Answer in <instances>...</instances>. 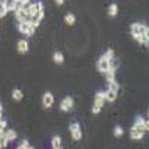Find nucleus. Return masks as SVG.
Returning a JSON list of instances; mask_svg holds the SVG:
<instances>
[{
	"label": "nucleus",
	"instance_id": "1",
	"mask_svg": "<svg viewBox=\"0 0 149 149\" xmlns=\"http://www.w3.org/2000/svg\"><path fill=\"white\" fill-rule=\"evenodd\" d=\"M148 26L145 22H133L131 26H130V34L133 36V39L136 40L139 36L142 34H148Z\"/></svg>",
	"mask_w": 149,
	"mask_h": 149
},
{
	"label": "nucleus",
	"instance_id": "2",
	"mask_svg": "<svg viewBox=\"0 0 149 149\" xmlns=\"http://www.w3.org/2000/svg\"><path fill=\"white\" fill-rule=\"evenodd\" d=\"M31 19L30 21H24V22H18V31L21 34H24V36H33L34 34L36 29L31 26Z\"/></svg>",
	"mask_w": 149,
	"mask_h": 149
},
{
	"label": "nucleus",
	"instance_id": "3",
	"mask_svg": "<svg viewBox=\"0 0 149 149\" xmlns=\"http://www.w3.org/2000/svg\"><path fill=\"white\" fill-rule=\"evenodd\" d=\"M69 131L72 134V139L73 140L79 142L82 139V130H81V125H79L78 122H72L70 125H69Z\"/></svg>",
	"mask_w": 149,
	"mask_h": 149
},
{
	"label": "nucleus",
	"instance_id": "4",
	"mask_svg": "<svg viewBox=\"0 0 149 149\" xmlns=\"http://www.w3.org/2000/svg\"><path fill=\"white\" fill-rule=\"evenodd\" d=\"M133 127H136L137 130H142L143 133H148L149 131V121L146 118H143V116H136Z\"/></svg>",
	"mask_w": 149,
	"mask_h": 149
},
{
	"label": "nucleus",
	"instance_id": "5",
	"mask_svg": "<svg viewBox=\"0 0 149 149\" xmlns=\"http://www.w3.org/2000/svg\"><path fill=\"white\" fill-rule=\"evenodd\" d=\"M73 106H74V102H73V97H70V95L64 97L63 100L60 102V110L61 112H70L73 109Z\"/></svg>",
	"mask_w": 149,
	"mask_h": 149
},
{
	"label": "nucleus",
	"instance_id": "6",
	"mask_svg": "<svg viewBox=\"0 0 149 149\" xmlns=\"http://www.w3.org/2000/svg\"><path fill=\"white\" fill-rule=\"evenodd\" d=\"M52 104H54V94L49 93V91H46V93L42 95V106H43L45 109H49Z\"/></svg>",
	"mask_w": 149,
	"mask_h": 149
},
{
	"label": "nucleus",
	"instance_id": "7",
	"mask_svg": "<svg viewBox=\"0 0 149 149\" xmlns=\"http://www.w3.org/2000/svg\"><path fill=\"white\" fill-rule=\"evenodd\" d=\"M109 61H110V60H107L104 55H102L100 58L97 60V64H95V66H97V70L100 72V73H104V72L109 69Z\"/></svg>",
	"mask_w": 149,
	"mask_h": 149
},
{
	"label": "nucleus",
	"instance_id": "8",
	"mask_svg": "<svg viewBox=\"0 0 149 149\" xmlns=\"http://www.w3.org/2000/svg\"><path fill=\"white\" fill-rule=\"evenodd\" d=\"M15 18L18 22H24V21H30L31 17L27 14V10L26 9H17L15 10Z\"/></svg>",
	"mask_w": 149,
	"mask_h": 149
},
{
	"label": "nucleus",
	"instance_id": "9",
	"mask_svg": "<svg viewBox=\"0 0 149 149\" xmlns=\"http://www.w3.org/2000/svg\"><path fill=\"white\" fill-rule=\"evenodd\" d=\"M130 137H131L133 140H142V139L145 137V133H143L142 130H137L136 127H131V128H130Z\"/></svg>",
	"mask_w": 149,
	"mask_h": 149
},
{
	"label": "nucleus",
	"instance_id": "10",
	"mask_svg": "<svg viewBox=\"0 0 149 149\" xmlns=\"http://www.w3.org/2000/svg\"><path fill=\"white\" fill-rule=\"evenodd\" d=\"M93 104H97V106H100V107L104 106V91L95 93V95H94V103H93Z\"/></svg>",
	"mask_w": 149,
	"mask_h": 149
},
{
	"label": "nucleus",
	"instance_id": "11",
	"mask_svg": "<svg viewBox=\"0 0 149 149\" xmlns=\"http://www.w3.org/2000/svg\"><path fill=\"white\" fill-rule=\"evenodd\" d=\"M116 97H118V93L106 90L104 91V103H113V102H116Z\"/></svg>",
	"mask_w": 149,
	"mask_h": 149
},
{
	"label": "nucleus",
	"instance_id": "12",
	"mask_svg": "<svg viewBox=\"0 0 149 149\" xmlns=\"http://www.w3.org/2000/svg\"><path fill=\"white\" fill-rule=\"evenodd\" d=\"M5 137H6L8 142L10 143V142H15L18 136H17V131H15L14 128H6V130H5Z\"/></svg>",
	"mask_w": 149,
	"mask_h": 149
},
{
	"label": "nucleus",
	"instance_id": "13",
	"mask_svg": "<svg viewBox=\"0 0 149 149\" xmlns=\"http://www.w3.org/2000/svg\"><path fill=\"white\" fill-rule=\"evenodd\" d=\"M17 49H18V52H21V54H26V52L29 51V42H27L26 39H21V40H18V43H17Z\"/></svg>",
	"mask_w": 149,
	"mask_h": 149
},
{
	"label": "nucleus",
	"instance_id": "14",
	"mask_svg": "<svg viewBox=\"0 0 149 149\" xmlns=\"http://www.w3.org/2000/svg\"><path fill=\"white\" fill-rule=\"evenodd\" d=\"M51 145H52V149H63V142H61L60 136H54Z\"/></svg>",
	"mask_w": 149,
	"mask_h": 149
},
{
	"label": "nucleus",
	"instance_id": "15",
	"mask_svg": "<svg viewBox=\"0 0 149 149\" xmlns=\"http://www.w3.org/2000/svg\"><path fill=\"white\" fill-rule=\"evenodd\" d=\"M26 10H27V14H29L31 18H34V17L37 15V10H39V9H37V5H36V3H30Z\"/></svg>",
	"mask_w": 149,
	"mask_h": 149
},
{
	"label": "nucleus",
	"instance_id": "16",
	"mask_svg": "<svg viewBox=\"0 0 149 149\" xmlns=\"http://www.w3.org/2000/svg\"><path fill=\"white\" fill-rule=\"evenodd\" d=\"M106 84H107V90H109V91H115V93L119 91V84H118L116 79L110 81V82H106Z\"/></svg>",
	"mask_w": 149,
	"mask_h": 149
},
{
	"label": "nucleus",
	"instance_id": "17",
	"mask_svg": "<svg viewBox=\"0 0 149 149\" xmlns=\"http://www.w3.org/2000/svg\"><path fill=\"white\" fill-rule=\"evenodd\" d=\"M107 15H109V17H113V18L118 15V5H116V3H112V5L107 8Z\"/></svg>",
	"mask_w": 149,
	"mask_h": 149
},
{
	"label": "nucleus",
	"instance_id": "18",
	"mask_svg": "<svg viewBox=\"0 0 149 149\" xmlns=\"http://www.w3.org/2000/svg\"><path fill=\"white\" fill-rule=\"evenodd\" d=\"M64 22L67 24V26H73V24L76 22V17H74V14H72V12L66 14V17H64Z\"/></svg>",
	"mask_w": 149,
	"mask_h": 149
},
{
	"label": "nucleus",
	"instance_id": "19",
	"mask_svg": "<svg viewBox=\"0 0 149 149\" xmlns=\"http://www.w3.org/2000/svg\"><path fill=\"white\" fill-rule=\"evenodd\" d=\"M22 97H24V94H22L21 90H18V88L12 90V98H14L15 102H21V100H22Z\"/></svg>",
	"mask_w": 149,
	"mask_h": 149
},
{
	"label": "nucleus",
	"instance_id": "20",
	"mask_svg": "<svg viewBox=\"0 0 149 149\" xmlns=\"http://www.w3.org/2000/svg\"><path fill=\"white\" fill-rule=\"evenodd\" d=\"M136 40H137V43H140V45H143V46H149V36H148V34L139 36Z\"/></svg>",
	"mask_w": 149,
	"mask_h": 149
},
{
	"label": "nucleus",
	"instance_id": "21",
	"mask_svg": "<svg viewBox=\"0 0 149 149\" xmlns=\"http://www.w3.org/2000/svg\"><path fill=\"white\" fill-rule=\"evenodd\" d=\"M52 60H54V63H57V64H61V63H64V55L61 54V52H54V55H52Z\"/></svg>",
	"mask_w": 149,
	"mask_h": 149
},
{
	"label": "nucleus",
	"instance_id": "22",
	"mask_svg": "<svg viewBox=\"0 0 149 149\" xmlns=\"http://www.w3.org/2000/svg\"><path fill=\"white\" fill-rule=\"evenodd\" d=\"M17 3H18V0H8V12L9 10L15 12L17 10Z\"/></svg>",
	"mask_w": 149,
	"mask_h": 149
},
{
	"label": "nucleus",
	"instance_id": "23",
	"mask_svg": "<svg viewBox=\"0 0 149 149\" xmlns=\"http://www.w3.org/2000/svg\"><path fill=\"white\" fill-rule=\"evenodd\" d=\"M107 60H113L115 58V52H113V49H112V48H109V49H106V52L103 54Z\"/></svg>",
	"mask_w": 149,
	"mask_h": 149
},
{
	"label": "nucleus",
	"instance_id": "24",
	"mask_svg": "<svg viewBox=\"0 0 149 149\" xmlns=\"http://www.w3.org/2000/svg\"><path fill=\"white\" fill-rule=\"evenodd\" d=\"M113 134H115V137H121V136L124 134L122 127H121V125H116V127H115V130H113Z\"/></svg>",
	"mask_w": 149,
	"mask_h": 149
},
{
	"label": "nucleus",
	"instance_id": "25",
	"mask_svg": "<svg viewBox=\"0 0 149 149\" xmlns=\"http://www.w3.org/2000/svg\"><path fill=\"white\" fill-rule=\"evenodd\" d=\"M8 145H9V142H8V139L5 137V136H3V137H0V148H2V149H6Z\"/></svg>",
	"mask_w": 149,
	"mask_h": 149
},
{
	"label": "nucleus",
	"instance_id": "26",
	"mask_svg": "<svg viewBox=\"0 0 149 149\" xmlns=\"http://www.w3.org/2000/svg\"><path fill=\"white\" fill-rule=\"evenodd\" d=\"M34 18H37L39 21H42V19L45 18V8H43V9H39V10H37V15H36Z\"/></svg>",
	"mask_w": 149,
	"mask_h": 149
},
{
	"label": "nucleus",
	"instance_id": "27",
	"mask_svg": "<svg viewBox=\"0 0 149 149\" xmlns=\"http://www.w3.org/2000/svg\"><path fill=\"white\" fill-rule=\"evenodd\" d=\"M29 146H30V143H29L27 140H22V142H21V143H19V145H18L15 149H27Z\"/></svg>",
	"mask_w": 149,
	"mask_h": 149
},
{
	"label": "nucleus",
	"instance_id": "28",
	"mask_svg": "<svg viewBox=\"0 0 149 149\" xmlns=\"http://www.w3.org/2000/svg\"><path fill=\"white\" fill-rule=\"evenodd\" d=\"M102 109H103V107L97 106V104H93V109H91V112H93L94 115H97V113H100V112H102Z\"/></svg>",
	"mask_w": 149,
	"mask_h": 149
},
{
	"label": "nucleus",
	"instance_id": "29",
	"mask_svg": "<svg viewBox=\"0 0 149 149\" xmlns=\"http://www.w3.org/2000/svg\"><path fill=\"white\" fill-rule=\"evenodd\" d=\"M6 125H8V121H6L5 118H0V128L6 130Z\"/></svg>",
	"mask_w": 149,
	"mask_h": 149
},
{
	"label": "nucleus",
	"instance_id": "30",
	"mask_svg": "<svg viewBox=\"0 0 149 149\" xmlns=\"http://www.w3.org/2000/svg\"><path fill=\"white\" fill-rule=\"evenodd\" d=\"M42 21H39V19H37V18H33L31 19V26L34 27V29H37V27H39V24H40Z\"/></svg>",
	"mask_w": 149,
	"mask_h": 149
},
{
	"label": "nucleus",
	"instance_id": "31",
	"mask_svg": "<svg viewBox=\"0 0 149 149\" xmlns=\"http://www.w3.org/2000/svg\"><path fill=\"white\" fill-rule=\"evenodd\" d=\"M0 8L8 10V0H0Z\"/></svg>",
	"mask_w": 149,
	"mask_h": 149
},
{
	"label": "nucleus",
	"instance_id": "32",
	"mask_svg": "<svg viewBox=\"0 0 149 149\" xmlns=\"http://www.w3.org/2000/svg\"><path fill=\"white\" fill-rule=\"evenodd\" d=\"M6 14H8V10H5V9H2V8H0V18L6 17Z\"/></svg>",
	"mask_w": 149,
	"mask_h": 149
},
{
	"label": "nucleus",
	"instance_id": "33",
	"mask_svg": "<svg viewBox=\"0 0 149 149\" xmlns=\"http://www.w3.org/2000/svg\"><path fill=\"white\" fill-rule=\"evenodd\" d=\"M0 118H3V106L0 103Z\"/></svg>",
	"mask_w": 149,
	"mask_h": 149
},
{
	"label": "nucleus",
	"instance_id": "34",
	"mask_svg": "<svg viewBox=\"0 0 149 149\" xmlns=\"http://www.w3.org/2000/svg\"><path fill=\"white\" fill-rule=\"evenodd\" d=\"M55 3L61 6V5H63V3H64V0H55Z\"/></svg>",
	"mask_w": 149,
	"mask_h": 149
},
{
	"label": "nucleus",
	"instance_id": "35",
	"mask_svg": "<svg viewBox=\"0 0 149 149\" xmlns=\"http://www.w3.org/2000/svg\"><path fill=\"white\" fill-rule=\"evenodd\" d=\"M27 149H34V148H33V146H29V148H27Z\"/></svg>",
	"mask_w": 149,
	"mask_h": 149
},
{
	"label": "nucleus",
	"instance_id": "36",
	"mask_svg": "<svg viewBox=\"0 0 149 149\" xmlns=\"http://www.w3.org/2000/svg\"><path fill=\"white\" fill-rule=\"evenodd\" d=\"M0 149H2V148H0Z\"/></svg>",
	"mask_w": 149,
	"mask_h": 149
}]
</instances>
